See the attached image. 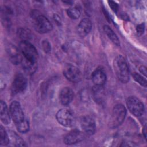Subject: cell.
I'll return each mask as SVG.
<instances>
[{
  "label": "cell",
  "mask_w": 147,
  "mask_h": 147,
  "mask_svg": "<svg viewBox=\"0 0 147 147\" xmlns=\"http://www.w3.org/2000/svg\"><path fill=\"white\" fill-rule=\"evenodd\" d=\"M113 65L118 79L122 83H127L129 80V69L125 58L118 55L114 59Z\"/></svg>",
  "instance_id": "obj_1"
},
{
  "label": "cell",
  "mask_w": 147,
  "mask_h": 147,
  "mask_svg": "<svg viewBox=\"0 0 147 147\" xmlns=\"http://www.w3.org/2000/svg\"><path fill=\"white\" fill-rule=\"evenodd\" d=\"M32 18L34 20V28L37 32L45 33L52 29L53 26L49 20L37 11L32 12Z\"/></svg>",
  "instance_id": "obj_2"
},
{
  "label": "cell",
  "mask_w": 147,
  "mask_h": 147,
  "mask_svg": "<svg viewBox=\"0 0 147 147\" xmlns=\"http://www.w3.org/2000/svg\"><path fill=\"white\" fill-rule=\"evenodd\" d=\"M19 50L26 59L37 63L38 55L36 48L27 41H21L19 44Z\"/></svg>",
  "instance_id": "obj_3"
},
{
  "label": "cell",
  "mask_w": 147,
  "mask_h": 147,
  "mask_svg": "<svg viewBox=\"0 0 147 147\" xmlns=\"http://www.w3.org/2000/svg\"><path fill=\"white\" fill-rule=\"evenodd\" d=\"M126 115V110L122 104L116 105L112 111L110 125L112 128L117 127L123 122Z\"/></svg>",
  "instance_id": "obj_4"
},
{
  "label": "cell",
  "mask_w": 147,
  "mask_h": 147,
  "mask_svg": "<svg viewBox=\"0 0 147 147\" xmlns=\"http://www.w3.org/2000/svg\"><path fill=\"white\" fill-rule=\"evenodd\" d=\"M56 117L58 122L65 127H72L75 123V118L73 113L67 109L59 110Z\"/></svg>",
  "instance_id": "obj_5"
},
{
  "label": "cell",
  "mask_w": 147,
  "mask_h": 147,
  "mask_svg": "<svg viewBox=\"0 0 147 147\" xmlns=\"http://www.w3.org/2000/svg\"><path fill=\"white\" fill-rule=\"evenodd\" d=\"M126 105L130 113L136 117L141 116L144 112V106L137 98L131 96L126 100Z\"/></svg>",
  "instance_id": "obj_6"
},
{
  "label": "cell",
  "mask_w": 147,
  "mask_h": 147,
  "mask_svg": "<svg viewBox=\"0 0 147 147\" xmlns=\"http://www.w3.org/2000/svg\"><path fill=\"white\" fill-rule=\"evenodd\" d=\"M27 86L26 77L22 74H17L15 75L12 84L11 91L14 94L21 93L25 91Z\"/></svg>",
  "instance_id": "obj_7"
},
{
  "label": "cell",
  "mask_w": 147,
  "mask_h": 147,
  "mask_svg": "<svg viewBox=\"0 0 147 147\" xmlns=\"http://www.w3.org/2000/svg\"><path fill=\"white\" fill-rule=\"evenodd\" d=\"M64 76L72 82H78L82 79V74L79 69L72 64H67L63 69Z\"/></svg>",
  "instance_id": "obj_8"
},
{
  "label": "cell",
  "mask_w": 147,
  "mask_h": 147,
  "mask_svg": "<svg viewBox=\"0 0 147 147\" xmlns=\"http://www.w3.org/2000/svg\"><path fill=\"white\" fill-rule=\"evenodd\" d=\"M10 113L15 125L20 123L25 119L22 107L20 103L17 101H13L11 103L10 106Z\"/></svg>",
  "instance_id": "obj_9"
},
{
  "label": "cell",
  "mask_w": 147,
  "mask_h": 147,
  "mask_svg": "<svg viewBox=\"0 0 147 147\" xmlns=\"http://www.w3.org/2000/svg\"><path fill=\"white\" fill-rule=\"evenodd\" d=\"M80 125L83 131L87 134H94L96 130V125L94 119L90 116H84L80 118Z\"/></svg>",
  "instance_id": "obj_10"
},
{
  "label": "cell",
  "mask_w": 147,
  "mask_h": 147,
  "mask_svg": "<svg viewBox=\"0 0 147 147\" xmlns=\"http://www.w3.org/2000/svg\"><path fill=\"white\" fill-rule=\"evenodd\" d=\"M84 138V135L82 132L78 130H73L65 136L64 142L67 145H72L80 142Z\"/></svg>",
  "instance_id": "obj_11"
},
{
  "label": "cell",
  "mask_w": 147,
  "mask_h": 147,
  "mask_svg": "<svg viewBox=\"0 0 147 147\" xmlns=\"http://www.w3.org/2000/svg\"><path fill=\"white\" fill-rule=\"evenodd\" d=\"M6 51L9 59L13 64L16 65L21 64L22 59V55L20 51H19L15 45L11 44L8 45Z\"/></svg>",
  "instance_id": "obj_12"
},
{
  "label": "cell",
  "mask_w": 147,
  "mask_h": 147,
  "mask_svg": "<svg viewBox=\"0 0 147 147\" xmlns=\"http://www.w3.org/2000/svg\"><path fill=\"white\" fill-rule=\"evenodd\" d=\"M91 79L95 86H103L106 81V74L105 70L101 67L96 68L92 74Z\"/></svg>",
  "instance_id": "obj_13"
},
{
  "label": "cell",
  "mask_w": 147,
  "mask_h": 147,
  "mask_svg": "<svg viewBox=\"0 0 147 147\" xmlns=\"http://www.w3.org/2000/svg\"><path fill=\"white\" fill-rule=\"evenodd\" d=\"M92 23L90 20L87 18H84L80 21L78 26V33L80 37H84L90 33Z\"/></svg>",
  "instance_id": "obj_14"
},
{
  "label": "cell",
  "mask_w": 147,
  "mask_h": 147,
  "mask_svg": "<svg viewBox=\"0 0 147 147\" xmlns=\"http://www.w3.org/2000/svg\"><path fill=\"white\" fill-rule=\"evenodd\" d=\"M74 94L72 90L69 87H66L60 91L59 99L62 105L66 106L71 103L74 99Z\"/></svg>",
  "instance_id": "obj_15"
},
{
  "label": "cell",
  "mask_w": 147,
  "mask_h": 147,
  "mask_svg": "<svg viewBox=\"0 0 147 147\" xmlns=\"http://www.w3.org/2000/svg\"><path fill=\"white\" fill-rule=\"evenodd\" d=\"M21 64L24 71L29 75L34 74L37 68V63L29 61L24 58L23 56Z\"/></svg>",
  "instance_id": "obj_16"
},
{
  "label": "cell",
  "mask_w": 147,
  "mask_h": 147,
  "mask_svg": "<svg viewBox=\"0 0 147 147\" xmlns=\"http://www.w3.org/2000/svg\"><path fill=\"white\" fill-rule=\"evenodd\" d=\"M0 116L1 120L5 125H8L10 121V116L6 104L3 100H1L0 102Z\"/></svg>",
  "instance_id": "obj_17"
},
{
  "label": "cell",
  "mask_w": 147,
  "mask_h": 147,
  "mask_svg": "<svg viewBox=\"0 0 147 147\" xmlns=\"http://www.w3.org/2000/svg\"><path fill=\"white\" fill-rule=\"evenodd\" d=\"M103 30L105 33L109 37V38L111 41V42L114 44H115L117 46H119L120 45V42L117 36L115 34L114 31L110 28V26H109L108 25H105L103 26Z\"/></svg>",
  "instance_id": "obj_18"
},
{
  "label": "cell",
  "mask_w": 147,
  "mask_h": 147,
  "mask_svg": "<svg viewBox=\"0 0 147 147\" xmlns=\"http://www.w3.org/2000/svg\"><path fill=\"white\" fill-rule=\"evenodd\" d=\"M10 141L14 146H26L23 140L13 131H11L10 133L9 141Z\"/></svg>",
  "instance_id": "obj_19"
},
{
  "label": "cell",
  "mask_w": 147,
  "mask_h": 147,
  "mask_svg": "<svg viewBox=\"0 0 147 147\" xmlns=\"http://www.w3.org/2000/svg\"><path fill=\"white\" fill-rule=\"evenodd\" d=\"M17 35L22 41H27L31 38L32 35L30 31L24 28H20L17 30Z\"/></svg>",
  "instance_id": "obj_20"
},
{
  "label": "cell",
  "mask_w": 147,
  "mask_h": 147,
  "mask_svg": "<svg viewBox=\"0 0 147 147\" xmlns=\"http://www.w3.org/2000/svg\"><path fill=\"white\" fill-rule=\"evenodd\" d=\"M103 86H95L94 88H93V94L94 97L96 101L100 102L102 101L103 96H104V92H103Z\"/></svg>",
  "instance_id": "obj_21"
},
{
  "label": "cell",
  "mask_w": 147,
  "mask_h": 147,
  "mask_svg": "<svg viewBox=\"0 0 147 147\" xmlns=\"http://www.w3.org/2000/svg\"><path fill=\"white\" fill-rule=\"evenodd\" d=\"M9 142V136L1 125L0 127V144L1 145H7Z\"/></svg>",
  "instance_id": "obj_22"
},
{
  "label": "cell",
  "mask_w": 147,
  "mask_h": 147,
  "mask_svg": "<svg viewBox=\"0 0 147 147\" xmlns=\"http://www.w3.org/2000/svg\"><path fill=\"white\" fill-rule=\"evenodd\" d=\"M67 15L72 19H77L80 16L81 11L78 7H72L67 9Z\"/></svg>",
  "instance_id": "obj_23"
},
{
  "label": "cell",
  "mask_w": 147,
  "mask_h": 147,
  "mask_svg": "<svg viewBox=\"0 0 147 147\" xmlns=\"http://www.w3.org/2000/svg\"><path fill=\"white\" fill-rule=\"evenodd\" d=\"M16 126L19 132L23 133L27 132L29 129V123L26 118L20 123L16 124Z\"/></svg>",
  "instance_id": "obj_24"
},
{
  "label": "cell",
  "mask_w": 147,
  "mask_h": 147,
  "mask_svg": "<svg viewBox=\"0 0 147 147\" xmlns=\"http://www.w3.org/2000/svg\"><path fill=\"white\" fill-rule=\"evenodd\" d=\"M132 76L133 78V79H134V80L136 82H137L138 83H139L141 86L146 87V79L142 77L141 75H140L138 73L136 72H134L132 74Z\"/></svg>",
  "instance_id": "obj_25"
},
{
  "label": "cell",
  "mask_w": 147,
  "mask_h": 147,
  "mask_svg": "<svg viewBox=\"0 0 147 147\" xmlns=\"http://www.w3.org/2000/svg\"><path fill=\"white\" fill-rule=\"evenodd\" d=\"M42 47H43V49L44 50V51L46 52V53H48L51 51V45L49 44V43L48 42V41H44L42 42Z\"/></svg>",
  "instance_id": "obj_26"
},
{
  "label": "cell",
  "mask_w": 147,
  "mask_h": 147,
  "mask_svg": "<svg viewBox=\"0 0 147 147\" xmlns=\"http://www.w3.org/2000/svg\"><path fill=\"white\" fill-rule=\"evenodd\" d=\"M108 2H109L110 7L112 9V10L113 11H117L118 9V5L115 2H114L113 1H109Z\"/></svg>",
  "instance_id": "obj_27"
},
{
  "label": "cell",
  "mask_w": 147,
  "mask_h": 147,
  "mask_svg": "<svg viewBox=\"0 0 147 147\" xmlns=\"http://www.w3.org/2000/svg\"><path fill=\"white\" fill-rule=\"evenodd\" d=\"M137 31L138 34H142L144 31V25L140 24V25H138L137 27Z\"/></svg>",
  "instance_id": "obj_28"
},
{
  "label": "cell",
  "mask_w": 147,
  "mask_h": 147,
  "mask_svg": "<svg viewBox=\"0 0 147 147\" xmlns=\"http://www.w3.org/2000/svg\"><path fill=\"white\" fill-rule=\"evenodd\" d=\"M139 70L141 74H142L144 75H146V68L144 66H141L139 68Z\"/></svg>",
  "instance_id": "obj_29"
},
{
  "label": "cell",
  "mask_w": 147,
  "mask_h": 147,
  "mask_svg": "<svg viewBox=\"0 0 147 147\" xmlns=\"http://www.w3.org/2000/svg\"><path fill=\"white\" fill-rule=\"evenodd\" d=\"M142 132H143V134H144V135L145 138H146V126H145V127H144L143 130H142Z\"/></svg>",
  "instance_id": "obj_30"
}]
</instances>
